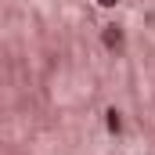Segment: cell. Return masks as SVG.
<instances>
[{"mask_svg": "<svg viewBox=\"0 0 155 155\" xmlns=\"http://www.w3.org/2000/svg\"><path fill=\"white\" fill-rule=\"evenodd\" d=\"M105 43H108V47H119V43H123V33H119V25H108V29H105Z\"/></svg>", "mask_w": 155, "mask_h": 155, "instance_id": "obj_1", "label": "cell"}, {"mask_svg": "<svg viewBox=\"0 0 155 155\" xmlns=\"http://www.w3.org/2000/svg\"><path fill=\"white\" fill-rule=\"evenodd\" d=\"M108 126H112V130H119V126H123V123H119V112H108Z\"/></svg>", "mask_w": 155, "mask_h": 155, "instance_id": "obj_2", "label": "cell"}, {"mask_svg": "<svg viewBox=\"0 0 155 155\" xmlns=\"http://www.w3.org/2000/svg\"><path fill=\"white\" fill-rule=\"evenodd\" d=\"M101 4H105V7H108V4H116V0H101Z\"/></svg>", "mask_w": 155, "mask_h": 155, "instance_id": "obj_3", "label": "cell"}]
</instances>
